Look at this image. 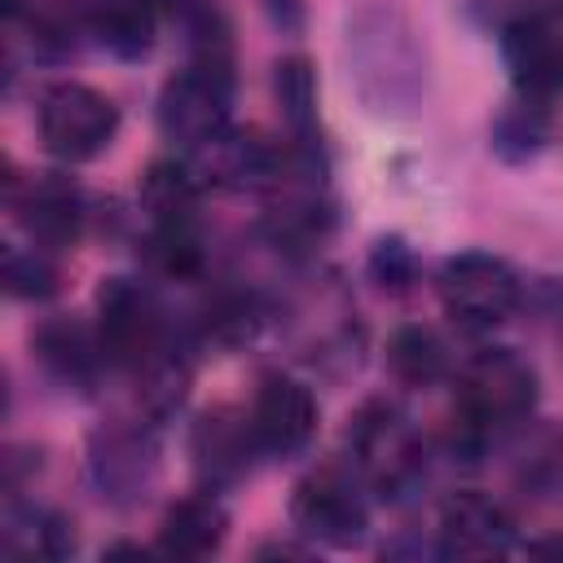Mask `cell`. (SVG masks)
Here are the masks:
<instances>
[{"label":"cell","mask_w":563,"mask_h":563,"mask_svg":"<svg viewBox=\"0 0 563 563\" xmlns=\"http://www.w3.org/2000/svg\"><path fill=\"white\" fill-rule=\"evenodd\" d=\"M343 62L374 114H413L427 97V48L396 4H365L347 18Z\"/></svg>","instance_id":"6da1fadb"},{"label":"cell","mask_w":563,"mask_h":563,"mask_svg":"<svg viewBox=\"0 0 563 563\" xmlns=\"http://www.w3.org/2000/svg\"><path fill=\"white\" fill-rule=\"evenodd\" d=\"M537 405V369L510 352V347H488L479 352L457 383V409L466 435H484L497 427H515L532 413Z\"/></svg>","instance_id":"7a4b0ae2"},{"label":"cell","mask_w":563,"mask_h":563,"mask_svg":"<svg viewBox=\"0 0 563 563\" xmlns=\"http://www.w3.org/2000/svg\"><path fill=\"white\" fill-rule=\"evenodd\" d=\"M347 444L365 484L383 497H400L422 475V440L391 400H365L347 422Z\"/></svg>","instance_id":"3957f363"},{"label":"cell","mask_w":563,"mask_h":563,"mask_svg":"<svg viewBox=\"0 0 563 563\" xmlns=\"http://www.w3.org/2000/svg\"><path fill=\"white\" fill-rule=\"evenodd\" d=\"M35 128L53 158L88 163L110 150V141L119 132V106L106 92L66 79V84L44 88V97L35 106Z\"/></svg>","instance_id":"277c9868"},{"label":"cell","mask_w":563,"mask_h":563,"mask_svg":"<svg viewBox=\"0 0 563 563\" xmlns=\"http://www.w3.org/2000/svg\"><path fill=\"white\" fill-rule=\"evenodd\" d=\"M97 339L106 361L119 369H141L158 352H167V321L154 290L136 277H106L97 290Z\"/></svg>","instance_id":"5b68a950"},{"label":"cell","mask_w":563,"mask_h":563,"mask_svg":"<svg viewBox=\"0 0 563 563\" xmlns=\"http://www.w3.org/2000/svg\"><path fill=\"white\" fill-rule=\"evenodd\" d=\"M229 106H233V66L189 62L158 92V128L172 145L194 154L229 128Z\"/></svg>","instance_id":"8992f818"},{"label":"cell","mask_w":563,"mask_h":563,"mask_svg":"<svg viewBox=\"0 0 563 563\" xmlns=\"http://www.w3.org/2000/svg\"><path fill=\"white\" fill-rule=\"evenodd\" d=\"M290 528L312 541V545H334L347 550L356 541H365L369 528V506L361 497V484L352 471L325 462L317 471H308L295 493H290Z\"/></svg>","instance_id":"52a82bcc"},{"label":"cell","mask_w":563,"mask_h":563,"mask_svg":"<svg viewBox=\"0 0 563 563\" xmlns=\"http://www.w3.org/2000/svg\"><path fill=\"white\" fill-rule=\"evenodd\" d=\"M440 299L449 317L462 321L466 330H493L519 308L523 286L501 255L462 251V255H449L440 268Z\"/></svg>","instance_id":"ba28073f"},{"label":"cell","mask_w":563,"mask_h":563,"mask_svg":"<svg viewBox=\"0 0 563 563\" xmlns=\"http://www.w3.org/2000/svg\"><path fill=\"white\" fill-rule=\"evenodd\" d=\"M246 422H251L260 453L290 457L308 449V440L317 435V396L290 374H264L251 396Z\"/></svg>","instance_id":"9c48e42d"},{"label":"cell","mask_w":563,"mask_h":563,"mask_svg":"<svg viewBox=\"0 0 563 563\" xmlns=\"http://www.w3.org/2000/svg\"><path fill=\"white\" fill-rule=\"evenodd\" d=\"M501 66L519 97L550 101L563 92V35L545 18H515L501 26Z\"/></svg>","instance_id":"30bf717a"},{"label":"cell","mask_w":563,"mask_h":563,"mask_svg":"<svg viewBox=\"0 0 563 563\" xmlns=\"http://www.w3.org/2000/svg\"><path fill=\"white\" fill-rule=\"evenodd\" d=\"M92 484L110 501H136L145 497L154 479V444L136 427H106L92 435Z\"/></svg>","instance_id":"8fae6325"},{"label":"cell","mask_w":563,"mask_h":563,"mask_svg":"<svg viewBox=\"0 0 563 563\" xmlns=\"http://www.w3.org/2000/svg\"><path fill=\"white\" fill-rule=\"evenodd\" d=\"M198 176H207L220 189H260L277 180V150L246 128H224L202 150H194Z\"/></svg>","instance_id":"7c38bea8"},{"label":"cell","mask_w":563,"mask_h":563,"mask_svg":"<svg viewBox=\"0 0 563 563\" xmlns=\"http://www.w3.org/2000/svg\"><path fill=\"white\" fill-rule=\"evenodd\" d=\"M31 352L44 365L48 378H57L62 387H75V391H88L97 383L101 361H106V347H101L97 330H88L75 317H48L31 334Z\"/></svg>","instance_id":"4fadbf2b"},{"label":"cell","mask_w":563,"mask_h":563,"mask_svg":"<svg viewBox=\"0 0 563 563\" xmlns=\"http://www.w3.org/2000/svg\"><path fill=\"white\" fill-rule=\"evenodd\" d=\"M440 550L444 554H501L510 550V537H515V523L510 515L484 497V493H453L444 506H440Z\"/></svg>","instance_id":"5bb4252c"},{"label":"cell","mask_w":563,"mask_h":563,"mask_svg":"<svg viewBox=\"0 0 563 563\" xmlns=\"http://www.w3.org/2000/svg\"><path fill=\"white\" fill-rule=\"evenodd\" d=\"M18 220L35 246L66 251L79 242V229H84V198L62 176H44L26 185V194L18 198Z\"/></svg>","instance_id":"9a60e30c"},{"label":"cell","mask_w":563,"mask_h":563,"mask_svg":"<svg viewBox=\"0 0 563 563\" xmlns=\"http://www.w3.org/2000/svg\"><path fill=\"white\" fill-rule=\"evenodd\" d=\"M88 35L119 62H141L154 48V0H79Z\"/></svg>","instance_id":"2e32d148"},{"label":"cell","mask_w":563,"mask_h":563,"mask_svg":"<svg viewBox=\"0 0 563 563\" xmlns=\"http://www.w3.org/2000/svg\"><path fill=\"white\" fill-rule=\"evenodd\" d=\"M229 532V510L211 493L180 497L158 523V550L172 559H207Z\"/></svg>","instance_id":"e0dca14e"},{"label":"cell","mask_w":563,"mask_h":563,"mask_svg":"<svg viewBox=\"0 0 563 563\" xmlns=\"http://www.w3.org/2000/svg\"><path fill=\"white\" fill-rule=\"evenodd\" d=\"M246 453H260L246 413H229V409L202 413V422L194 427V457H198V471L207 479L220 484V479L242 475L246 462H251Z\"/></svg>","instance_id":"ac0fdd59"},{"label":"cell","mask_w":563,"mask_h":563,"mask_svg":"<svg viewBox=\"0 0 563 563\" xmlns=\"http://www.w3.org/2000/svg\"><path fill=\"white\" fill-rule=\"evenodd\" d=\"M273 97L290 128L295 154L317 163V150H321L317 145V75L308 66V57H282L273 66Z\"/></svg>","instance_id":"d6986e66"},{"label":"cell","mask_w":563,"mask_h":563,"mask_svg":"<svg viewBox=\"0 0 563 563\" xmlns=\"http://www.w3.org/2000/svg\"><path fill=\"white\" fill-rule=\"evenodd\" d=\"M387 369L409 387H427V383L444 378L449 347L431 325H400L387 339Z\"/></svg>","instance_id":"ffe728a7"},{"label":"cell","mask_w":563,"mask_h":563,"mask_svg":"<svg viewBox=\"0 0 563 563\" xmlns=\"http://www.w3.org/2000/svg\"><path fill=\"white\" fill-rule=\"evenodd\" d=\"M141 207L150 211V224H194L198 176L180 163H154L141 180Z\"/></svg>","instance_id":"44dd1931"},{"label":"cell","mask_w":563,"mask_h":563,"mask_svg":"<svg viewBox=\"0 0 563 563\" xmlns=\"http://www.w3.org/2000/svg\"><path fill=\"white\" fill-rule=\"evenodd\" d=\"M493 150H497V158H506V163H528V158H537L545 145H550V110H545V101H528V97H519V101H510L497 119H493Z\"/></svg>","instance_id":"7402d4cb"},{"label":"cell","mask_w":563,"mask_h":563,"mask_svg":"<svg viewBox=\"0 0 563 563\" xmlns=\"http://www.w3.org/2000/svg\"><path fill=\"white\" fill-rule=\"evenodd\" d=\"M141 255L158 277H172V282H189L202 273V242L194 224H150Z\"/></svg>","instance_id":"603a6c76"},{"label":"cell","mask_w":563,"mask_h":563,"mask_svg":"<svg viewBox=\"0 0 563 563\" xmlns=\"http://www.w3.org/2000/svg\"><path fill=\"white\" fill-rule=\"evenodd\" d=\"M4 286L9 295L18 299H48L57 290V264H53V251L44 246H22V242H9L4 246Z\"/></svg>","instance_id":"cb8c5ba5"},{"label":"cell","mask_w":563,"mask_h":563,"mask_svg":"<svg viewBox=\"0 0 563 563\" xmlns=\"http://www.w3.org/2000/svg\"><path fill=\"white\" fill-rule=\"evenodd\" d=\"M369 268L387 290H405L413 282V255H409V246L400 238H383L374 246V255H369Z\"/></svg>","instance_id":"d4e9b609"},{"label":"cell","mask_w":563,"mask_h":563,"mask_svg":"<svg viewBox=\"0 0 563 563\" xmlns=\"http://www.w3.org/2000/svg\"><path fill=\"white\" fill-rule=\"evenodd\" d=\"M260 4L273 18V26H282V31H299L303 26V0H260Z\"/></svg>","instance_id":"484cf974"},{"label":"cell","mask_w":563,"mask_h":563,"mask_svg":"<svg viewBox=\"0 0 563 563\" xmlns=\"http://www.w3.org/2000/svg\"><path fill=\"white\" fill-rule=\"evenodd\" d=\"M528 554H541V559H563V537H541L528 545Z\"/></svg>","instance_id":"4316f807"},{"label":"cell","mask_w":563,"mask_h":563,"mask_svg":"<svg viewBox=\"0 0 563 563\" xmlns=\"http://www.w3.org/2000/svg\"><path fill=\"white\" fill-rule=\"evenodd\" d=\"M202 0H154V9H163V13H172V18H185L189 9H198Z\"/></svg>","instance_id":"83f0119b"}]
</instances>
